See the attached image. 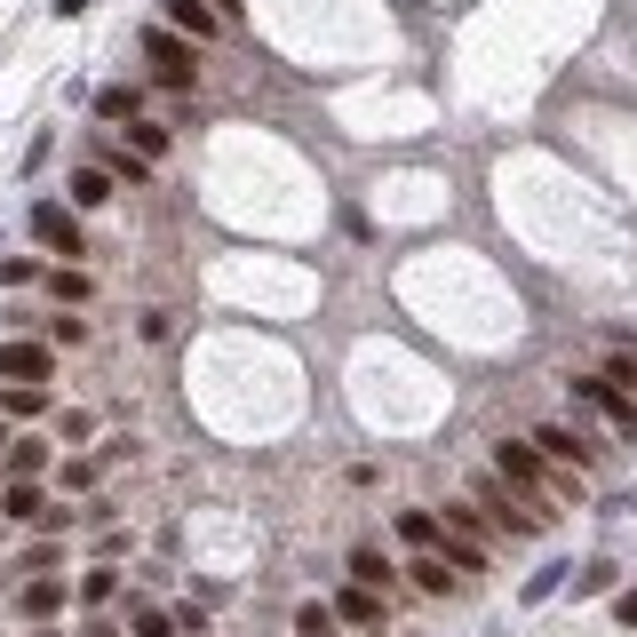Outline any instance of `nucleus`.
<instances>
[{
	"mask_svg": "<svg viewBox=\"0 0 637 637\" xmlns=\"http://www.w3.org/2000/svg\"><path fill=\"white\" fill-rule=\"evenodd\" d=\"M574 590H582V597H597V590H614V565H590V574H574Z\"/></svg>",
	"mask_w": 637,
	"mask_h": 637,
	"instance_id": "nucleus-28",
	"label": "nucleus"
},
{
	"mask_svg": "<svg viewBox=\"0 0 637 637\" xmlns=\"http://www.w3.org/2000/svg\"><path fill=\"white\" fill-rule=\"evenodd\" d=\"M334 622H351V629H383V590H343V597H334Z\"/></svg>",
	"mask_w": 637,
	"mask_h": 637,
	"instance_id": "nucleus-10",
	"label": "nucleus"
},
{
	"mask_svg": "<svg viewBox=\"0 0 637 637\" xmlns=\"http://www.w3.org/2000/svg\"><path fill=\"white\" fill-rule=\"evenodd\" d=\"M0 447H9V430H0Z\"/></svg>",
	"mask_w": 637,
	"mask_h": 637,
	"instance_id": "nucleus-34",
	"label": "nucleus"
},
{
	"mask_svg": "<svg viewBox=\"0 0 637 637\" xmlns=\"http://www.w3.org/2000/svg\"><path fill=\"white\" fill-rule=\"evenodd\" d=\"M105 176H112V184H128V191H136V184H152V160L120 144V152H105Z\"/></svg>",
	"mask_w": 637,
	"mask_h": 637,
	"instance_id": "nucleus-14",
	"label": "nucleus"
},
{
	"mask_svg": "<svg viewBox=\"0 0 637 637\" xmlns=\"http://www.w3.org/2000/svg\"><path fill=\"white\" fill-rule=\"evenodd\" d=\"M614 614H622V622H629V629H637V590H629V597H622V606H614Z\"/></svg>",
	"mask_w": 637,
	"mask_h": 637,
	"instance_id": "nucleus-30",
	"label": "nucleus"
},
{
	"mask_svg": "<svg viewBox=\"0 0 637 637\" xmlns=\"http://www.w3.org/2000/svg\"><path fill=\"white\" fill-rule=\"evenodd\" d=\"M0 518H48V510H41V486L9 479V486H0Z\"/></svg>",
	"mask_w": 637,
	"mask_h": 637,
	"instance_id": "nucleus-13",
	"label": "nucleus"
},
{
	"mask_svg": "<svg viewBox=\"0 0 637 637\" xmlns=\"http://www.w3.org/2000/svg\"><path fill=\"white\" fill-rule=\"evenodd\" d=\"M41 462H48V447H41V439H9V479H32Z\"/></svg>",
	"mask_w": 637,
	"mask_h": 637,
	"instance_id": "nucleus-22",
	"label": "nucleus"
},
{
	"mask_svg": "<svg viewBox=\"0 0 637 637\" xmlns=\"http://www.w3.org/2000/svg\"><path fill=\"white\" fill-rule=\"evenodd\" d=\"M80 637H120V629H112V622H88V629H80Z\"/></svg>",
	"mask_w": 637,
	"mask_h": 637,
	"instance_id": "nucleus-31",
	"label": "nucleus"
},
{
	"mask_svg": "<svg viewBox=\"0 0 637 637\" xmlns=\"http://www.w3.org/2000/svg\"><path fill=\"white\" fill-rule=\"evenodd\" d=\"M407 574H415V590H422V597H447V582H454V574H447V558H439V550H422V558L407 565Z\"/></svg>",
	"mask_w": 637,
	"mask_h": 637,
	"instance_id": "nucleus-18",
	"label": "nucleus"
},
{
	"mask_svg": "<svg viewBox=\"0 0 637 637\" xmlns=\"http://www.w3.org/2000/svg\"><path fill=\"white\" fill-rule=\"evenodd\" d=\"M64 597H73V590H64V574H32V582L17 590V614H24V622H56Z\"/></svg>",
	"mask_w": 637,
	"mask_h": 637,
	"instance_id": "nucleus-8",
	"label": "nucleus"
},
{
	"mask_svg": "<svg viewBox=\"0 0 637 637\" xmlns=\"http://www.w3.org/2000/svg\"><path fill=\"white\" fill-rule=\"evenodd\" d=\"M0 279L24 287V279H41V263H32V255H9V263H0Z\"/></svg>",
	"mask_w": 637,
	"mask_h": 637,
	"instance_id": "nucleus-26",
	"label": "nucleus"
},
{
	"mask_svg": "<svg viewBox=\"0 0 637 637\" xmlns=\"http://www.w3.org/2000/svg\"><path fill=\"white\" fill-rule=\"evenodd\" d=\"M479 510H486L502 534H542V526H550V502H534V494L502 486V479H479Z\"/></svg>",
	"mask_w": 637,
	"mask_h": 637,
	"instance_id": "nucleus-2",
	"label": "nucleus"
},
{
	"mask_svg": "<svg viewBox=\"0 0 637 637\" xmlns=\"http://www.w3.org/2000/svg\"><path fill=\"white\" fill-rule=\"evenodd\" d=\"M160 17H167V32H184V41H216L223 32V17L208 0H160Z\"/></svg>",
	"mask_w": 637,
	"mask_h": 637,
	"instance_id": "nucleus-9",
	"label": "nucleus"
},
{
	"mask_svg": "<svg viewBox=\"0 0 637 637\" xmlns=\"http://www.w3.org/2000/svg\"><path fill=\"white\" fill-rule=\"evenodd\" d=\"M136 112H144V96H136V88H120V80H112V88H96V120H136Z\"/></svg>",
	"mask_w": 637,
	"mask_h": 637,
	"instance_id": "nucleus-15",
	"label": "nucleus"
},
{
	"mask_svg": "<svg viewBox=\"0 0 637 637\" xmlns=\"http://www.w3.org/2000/svg\"><path fill=\"white\" fill-rule=\"evenodd\" d=\"M105 199H112V176L105 167H80L73 176V208H105Z\"/></svg>",
	"mask_w": 637,
	"mask_h": 637,
	"instance_id": "nucleus-19",
	"label": "nucleus"
},
{
	"mask_svg": "<svg viewBox=\"0 0 637 637\" xmlns=\"http://www.w3.org/2000/svg\"><path fill=\"white\" fill-rule=\"evenodd\" d=\"M534 447H542V462H558V471H590V462H597V447L582 439V430H565V422H542Z\"/></svg>",
	"mask_w": 637,
	"mask_h": 637,
	"instance_id": "nucleus-6",
	"label": "nucleus"
},
{
	"mask_svg": "<svg viewBox=\"0 0 637 637\" xmlns=\"http://www.w3.org/2000/svg\"><path fill=\"white\" fill-rule=\"evenodd\" d=\"M64 486L88 494V486H96V462H88V454H80V462H64Z\"/></svg>",
	"mask_w": 637,
	"mask_h": 637,
	"instance_id": "nucleus-27",
	"label": "nucleus"
},
{
	"mask_svg": "<svg viewBox=\"0 0 637 637\" xmlns=\"http://www.w3.org/2000/svg\"><path fill=\"white\" fill-rule=\"evenodd\" d=\"M48 343H56V351L88 343V319H80V311H56V319H48Z\"/></svg>",
	"mask_w": 637,
	"mask_h": 637,
	"instance_id": "nucleus-24",
	"label": "nucleus"
},
{
	"mask_svg": "<svg viewBox=\"0 0 637 637\" xmlns=\"http://www.w3.org/2000/svg\"><path fill=\"white\" fill-rule=\"evenodd\" d=\"M128 152H144V160H167V128H160V120H128Z\"/></svg>",
	"mask_w": 637,
	"mask_h": 637,
	"instance_id": "nucleus-20",
	"label": "nucleus"
},
{
	"mask_svg": "<svg viewBox=\"0 0 637 637\" xmlns=\"http://www.w3.org/2000/svg\"><path fill=\"white\" fill-rule=\"evenodd\" d=\"M0 415H9V422L48 415V383H9V391H0Z\"/></svg>",
	"mask_w": 637,
	"mask_h": 637,
	"instance_id": "nucleus-12",
	"label": "nucleus"
},
{
	"mask_svg": "<svg viewBox=\"0 0 637 637\" xmlns=\"http://www.w3.org/2000/svg\"><path fill=\"white\" fill-rule=\"evenodd\" d=\"M606 383H629V391H637V359H614V366H606Z\"/></svg>",
	"mask_w": 637,
	"mask_h": 637,
	"instance_id": "nucleus-29",
	"label": "nucleus"
},
{
	"mask_svg": "<svg viewBox=\"0 0 637 637\" xmlns=\"http://www.w3.org/2000/svg\"><path fill=\"white\" fill-rule=\"evenodd\" d=\"M48 287H56V304H73V311H80L88 295H96V287H88V272H64V263H56V272H48Z\"/></svg>",
	"mask_w": 637,
	"mask_h": 637,
	"instance_id": "nucleus-21",
	"label": "nucleus"
},
{
	"mask_svg": "<svg viewBox=\"0 0 637 637\" xmlns=\"http://www.w3.org/2000/svg\"><path fill=\"white\" fill-rule=\"evenodd\" d=\"M391 574H398V565H391L383 550H351V582H359V590H383Z\"/></svg>",
	"mask_w": 637,
	"mask_h": 637,
	"instance_id": "nucleus-17",
	"label": "nucleus"
},
{
	"mask_svg": "<svg viewBox=\"0 0 637 637\" xmlns=\"http://www.w3.org/2000/svg\"><path fill=\"white\" fill-rule=\"evenodd\" d=\"M120 597V565H88L80 574V606H112Z\"/></svg>",
	"mask_w": 637,
	"mask_h": 637,
	"instance_id": "nucleus-16",
	"label": "nucleus"
},
{
	"mask_svg": "<svg viewBox=\"0 0 637 637\" xmlns=\"http://www.w3.org/2000/svg\"><path fill=\"white\" fill-rule=\"evenodd\" d=\"M398 542H407V550H439V542H447L439 510H398Z\"/></svg>",
	"mask_w": 637,
	"mask_h": 637,
	"instance_id": "nucleus-11",
	"label": "nucleus"
},
{
	"mask_svg": "<svg viewBox=\"0 0 637 637\" xmlns=\"http://www.w3.org/2000/svg\"><path fill=\"white\" fill-rule=\"evenodd\" d=\"M32 240L41 248H56V255H88V231H80V216L64 208V199H32Z\"/></svg>",
	"mask_w": 637,
	"mask_h": 637,
	"instance_id": "nucleus-4",
	"label": "nucleus"
},
{
	"mask_svg": "<svg viewBox=\"0 0 637 637\" xmlns=\"http://www.w3.org/2000/svg\"><path fill=\"white\" fill-rule=\"evenodd\" d=\"M191 48H199V41H184V32H167V24H152V32H144V56H152V80L184 96V88L199 80V56H191Z\"/></svg>",
	"mask_w": 637,
	"mask_h": 637,
	"instance_id": "nucleus-3",
	"label": "nucleus"
},
{
	"mask_svg": "<svg viewBox=\"0 0 637 637\" xmlns=\"http://www.w3.org/2000/svg\"><path fill=\"white\" fill-rule=\"evenodd\" d=\"M128 629H136V637H176V614H160V606H136V614H128Z\"/></svg>",
	"mask_w": 637,
	"mask_h": 637,
	"instance_id": "nucleus-25",
	"label": "nucleus"
},
{
	"mask_svg": "<svg viewBox=\"0 0 637 637\" xmlns=\"http://www.w3.org/2000/svg\"><path fill=\"white\" fill-rule=\"evenodd\" d=\"M56 343H0V383H48Z\"/></svg>",
	"mask_w": 637,
	"mask_h": 637,
	"instance_id": "nucleus-7",
	"label": "nucleus"
},
{
	"mask_svg": "<svg viewBox=\"0 0 637 637\" xmlns=\"http://www.w3.org/2000/svg\"><path fill=\"white\" fill-rule=\"evenodd\" d=\"M80 9H88V0H56V17H80Z\"/></svg>",
	"mask_w": 637,
	"mask_h": 637,
	"instance_id": "nucleus-32",
	"label": "nucleus"
},
{
	"mask_svg": "<svg viewBox=\"0 0 637 637\" xmlns=\"http://www.w3.org/2000/svg\"><path fill=\"white\" fill-rule=\"evenodd\" d=\"M295 637H334V606H319V597L295 606Z\"/></svg>",
	"mask_w": 637,
	"mask_h": 637,
	"instance_id": "nucleus-23",
	"label": "nucleus"
},
{
	"mask_svg": "<svg viewBox=\"0 0 637 637\" xmlns=\"http://www.w3.org/2000/svg\"><path fill=\"white\" fill-rule=\"evenodd\" d=\"M565 391H574L582 407H597V415H606V422L622 430V439H637V398H629L622 383H606V375H574V383H565Z\"/></svg>",
	"mask_w": 637,
	"mask_h": 637,
	"instance_id": "nucleus-5",
	"label": "nucleus"
},
{
	"mask_svg": "<svg viewBox=\"0 0 637 637\" xmlns=\"http://www.w3.org/2000/svg\"><path fill=\"white\" fill-rule=\"evenodd\" d=\"M208 9H216V17H231V9H240V0H208Z\"/></svg>",
	"mask_w": 637,
	"mask_h": 637,
	"instance_id": "nucleus-33",
	"label": "nucleus"
},
{
	"mask_svg": "<svg viewBox=\"0 0 637 637\" xmlns=\"http://www.w3.org/2000/svg\"><path fill=\"white\" fill-rule=\"evenodd\" d=\"M494 479L518 486V494H542V502L582 494V471H558V462H542V447H534V439H502V447H494Z\"/></svg>",
	"mask_w": 637,
	"mask_h": 637,
	"instance_id": "nucleus-1",
	"label": "nucleus"
}]
</instances>
